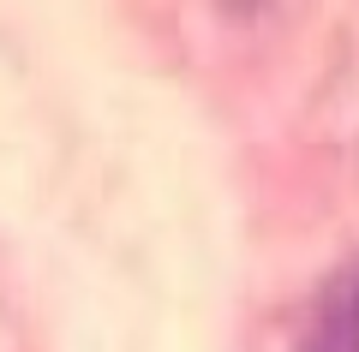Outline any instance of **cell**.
<instances>
[{"label":"cell","mask_w":359,"mask_h":352,"mask_svg":"<svg viewBox=\"0 0 359 352\" xmlns=\"http://www.w3.org/2000/svg\"><path fill=\"white\" fill-rule=\"evenodd\" d=\"M294 352H359V251L335 263L311 293Z\"/></svg>","instance_id":"obj_1"}]
</instances>
